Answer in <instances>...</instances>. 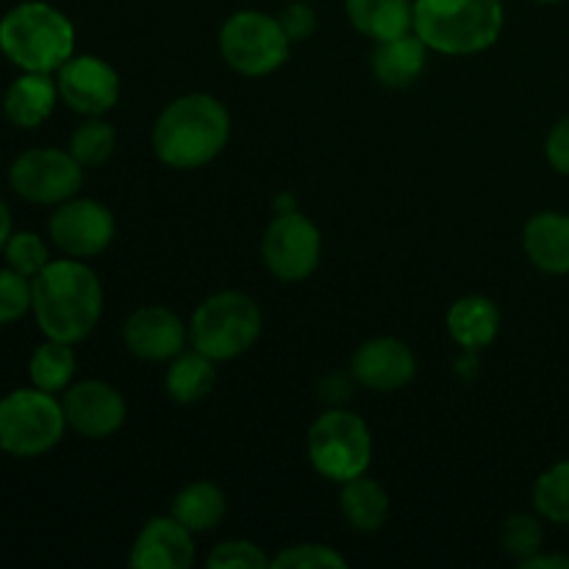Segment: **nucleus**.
<instances>
[{
    "mask_svg": "<svg viewBox=\"0 0 569 569\" xmlns=\"http://www.w3.org/2000/svg\"><path fill=\"white\" fill-rule=\"evenodd\" d=\"M33 320L48 339L78 345L103 315V287L81 259H56L31 281Z\"/></svg>",
    "mask_w": 569,
    "mask_h": 569,
    "instance_id": "1",
    "label": "nucleus"
},
{
    "mask_svg": "<svg viewBox=\"0 0 569 569\" xmlns=\"http://www.w3.org/2000/svg\"><path fill=\"white\" fill-rule=\"evenodd\" d=\"M231 117L217 98L192 92L164 106L153 126V150L172 170H200L222 153Z\"/></svg>",
    "mask_w": 569,
    "mask_h": 569,
    "instance_id": "2",
    "label": "nucleus"
},
{
    "mask_svg": "<svg viewBox=\"0 0 569 569\" xmlns=\"http://www.w3.org/2000/svg\"><path fill=\"white\" fill-rule=\"evenodd\" d=\"M0 53L22 72L53 76L76 56V26L44 0H26L0 17Z\"/></svg>",
    "mask_w": 569,
    "mask_h": 569,
    "instance_id": "3",
    "label": "nucleus"
},
{
    "mask_svg": "<svg viewBox=\"0 0 569 569\" xmlns=\"http://www.w3.org/2000/svg\"><path fill=\"white\" fill-rule=\"evenodd\" d=\"M500 0H415V33L445 56H476L503 33Z\"/></svg>",
    "mask_w": 569,
    "mask_h": 569,
    "instance_id": "4",
    "label": "nucleus"
},
{
    "mask_svg": "<svg viewBox=\"0 0 569 569\" xmlns=\"http://www.w3.org/2000/svg\"><path fill=\"white\" fill-rule=\"evenodd\" d=\"M261 309L242 292H217L194 309L189 342L214 361H233L261 337Z\"/></svg>",
    "mask_w": 569,
    "mask_h": 569,
    "instance_id": "5",
    "label": "nucleus"
},
{
    "mask_svg": "<svg viewBox=\"0 0 569 569\" xmlns=\"http://www.w3.org/2000/svg\"><path fill=\"white\" fill-rule=\"evenodd\" d=\"M64 406L37 387L14 389L0 398V450L14 459H37L61 442Z\"/></svg>",
    "mask_w": 569,
    "mask_h": 569,
    "instance_id": "6",
    "label": "nucleus"
},
{
    "mask_svg": "<svg viewBox=\"0 0 569 569\" xmlns=\"http://www.w3.org/2000/svg\"><path fill=\"white\" fill-rule=\"evenodd\" d=\"M309 461L333 483L353 481L370 470L372 437L367 422L348 409H328L309 428Z\"/></svg>",
    "mask_w": 569,
    "mask_h": 569,
    "instance_id": "7",
    "label": "nucleus"
},
{
    "mask_svg": "<svg viewBox=\"0 0 569 569\" xmlns=\"http://www.w3.org/2000/svg\"><path fill=\"white\" fill-rule=\"evenodd\" d=\"M289 48L292 42H289L281 20L264 14V11H237L220 28V53L239 76H270L289 59Z\"/></svg>",
    "mask_w": 569,
    "mask_h": 569,
    "instance_id": "8",
    "label": "nucleus"
},
{
    "mask_svg": "<svg viewBox=\"0 0 569 569\" xmlns=\"http://www.w3.org/2000/svg\"><path fill=\"white\" fill-rule=\"evenodd\" d=\"M9 183L28 203L59 206L81 192L83 164L70 150L31 148L11 161Z\"/></svg>",
    "mask_w": 569,
    "mask_h": 569,
    "instance_id": "9",
    "label": "nucleus"
},
{
    "mask_svg": "<svg viewBox=\"0 0 569 569\" xmlns=\"http://www.w3.org/2000/svg\"><path fill=\"white\" fill-rule=\"evenodd\" d=\"M264 264L278 281L298 283L306 281L317 270L322 256V237L309 217L295 211L272 217L261 239Z\"/></svg>",
    "mask_w": 569,
    "mask_h": 569,
    "instance_id": "10",
    "label": "nucleus"
},
{
    "mask_svg": "<svg viewBox=\"0 0 569 569\" xmlns=\"http://www.w3.org/2000/svg\"><path fill=\"white\" fill-rule=\"evenodd\" d=\"M48 233L56 248L70 259H92L114 239V214L92 198H70L50 214Z\"/></svg>",
    "mask_w": 569,
    "mask_h": 569,
    "instance_id": "11",
    "label": "nucleus"
},
{
    "mask_svg": "<svg viewBox=\"0 0 569 569\" xmlns=\"http://www.w3.org/2000/svg\"><path fill=\"white\" fill-rule=\"evenodd\" d=\"M59 94L72 111L83 117H103L120 100V76L100 56L81 53L56 70Z\"/></svg>",
    "mask_w": 569,
    "mask_h": 569,
    "instance_id": "12",
    "label": "nucleus"
},
{
    "mask_svg": "<svg viewBox=\"0 0 569 569\" xmlns=\"http://www.w3.org/2000/svg\"><path fill=\"white\" fill-rule=\"evenodd\" d=\"M67 426L83 439H109L128 415L126 398L106 381H81L64 389Z\"/></svg>",
    "mask_w": 569,
    "mask_h": 569,
    "instance_id": "13",
    "label": "nucleus"
},
{
    "mask_svg": "<svg viewBox=\"0 0 569 569\" xmlns=\"http://www.w3.org/2000/svg\"><path fill=\"white\" fill-rule=\"evenodd\" d=\"M189 328L167 306H142L122 326V342L137 359L172 361L183 350Z\"/></svg>",
    "mask_w": 569,
    "mask_h": 569,
    "instance_id": "14",
    "label": "nucleus"
},
{
    "mask_svg": "<svg viewBox=\"0 0 569 569\" xmlns=\"http://www.w3.org/2000/svg\"><path fill=\"white\" fill-rule=\"evenodd\" d=\"M356 381L372 392H398L417 376V359L406 342L395 337L367 339L350 361Z\"/></svg>",
    "mask_w": 569,
    "mask_h": 569,
    "instance_id": "15",
    "label": "nucleus"
},
{
    "mask_svg": "<svg viewBox=\"0 0 569 569\" xmlns=\"http://www.w3.org/2000/svg\"><path fill=\"white\" fill-rule=\"evenodd\" d=\"M194 533L176 517H150L133 542L128 565L137 569H187L194 561Z\"/></svg>",
    "mask_w": 569,
    "mask_h": 569,
    "instance_id": "16",
    "label": "nucleus"
},
{
    "mask_svg": "<svg viewBox=\"0 0 569 569\" xmlns=\"http://www.w3.org/2000/svg\"><path fill=\"white\" fill-rule=\"evenodd\" d=\"M522 250L537 270L548 276L569 272V214L542 211L533 214L522 228Z\"/></svg>",
    "mask_w": 569,
    "mask_h": 569,
    "instance_id": "17",
    "label": "nucleus"
},
{
    "mask_svg": "<svg viewBox=\"0 0 569 569\" xmlns=\"http://www.w3.org/2000/svg\"><path fill=\"white\" fill-rule=\"evenodd\" d=\"M59 83L50 72H22L3 94V114L17 128H39L59 103Z\"/></svg>",
    "mask_w": 569,
    "mask_h": 569,
    "instance_id": "18",
    "label": "nucleus"
},
{
    "mask_svg": "<svg viewBox=\"0 0 569 569\" xmlns=\"http://www.w3.org/2000/svg\"><path fill=\"white\" fill-rule=\"evenodd\" d=\"M500 309L483 295L459 298L448 311V333L465 353H481L498 339Z\"/></svg>",
    "mask_w": 569,
    "mask_h": 569,
    "instance_id": "19",
    "label": "nucleus"
},
{
    "mask_svg": "<svg viewBox=\"0 0 569 569\" xmlns=\"http://www.w3.org/2000/svg\"><path fill=\"white\" fill-rule=\"evenodd\" d=\"M345 11L350 26L376 44L415 31V0H345Z\"/></svg>",
    "mask_w": 569,
    "mask_h": 569,
    "instance_id": "20",
    "label": "nucleus"
},
{
    "mask_svg": "<svg viewBox=\"0 0 569 569\" xmlns=\"http://www.w3.org/2000/svg\"><path fill=\"white\" fill-rule=\"evenodd\" d=\"M428 61V44L415 31L378 42L372 53V72L389 89H406L422 76Z\"/></svg>",
    "mask_w": 569,
    "mask_h": 569,
    "instance_id": "21",
    "label": "nucleus"
},
{
    "mask_svg": "<svg viewBox=\"0 0 569 569\" xmlns=\"http://www.w3.org/2000/svg\"><path fill=\"white\" fill-rule=\"evenodd\" d=\"M339 506H342L345 520L361 533L381 531L389 517V495L376 478H367V472L342 483Z\"/></svg>",
    "mask_w": 569,
    "mask_h": 569,
    "instance_id": "22",
    "label": "nucleus"
},
{
    "mask_svg": "<svg viewBox=\"0 0 569 569\" xmlns=\"http://www.w3.org/2000/svg\"><path fill=\"white\" fill-rule=\"evenodd\" d=\"M217 361L203 356L200 350H192V353H178L176 359L170 361L167 367V376H164V389H167V398L172 403H198L203 400L206 395L214 389L217 381V370H214Z\"/></svg>",
    "mask_w": 569,
    "mask_h": 569,
    "instance_id": "23",
    "label": "nucleus"
},
{
    "mask_svg": "<svg viewBox=\"0 0 569 569\" xmlns=\"http://www.w3.org/2000/svg\"><path fill=\"white\" fill-rule=\"evenodd\" d=\"M226 509L228 503L220 487H214L211 481H194L172 498L170 515L192 533H206L220 526Z\"/></svg>",
    "mask_w": 569,
    "mask_h": 569,
    "instance_id": "24",
    "label": "nucleus"
},
{
    "mask_svg": "<svg viewBox=\"0 0 569 569\" xmlns=\"http://www.w3.org/2000/svg\"><path fill=\"white\" fill-rule=\"evenodd\" d=\"M28 376H31V387L42 389V392H64L76 376L72 345L59 342V339H48L39 345L28 361Z\"/></svg>",
    "mask_w": 569,
    "mask_h": 569,
    "instance_id": "25",
    "label": "nucleus"
},
{
    "mask_svg": "<svg viewBox=\"0 0 569 569\" xmlns=\"http://www.w3.org/2000/svg\"><path fill=\"white\" fill-rule=\"evenodd\" d=\"M533 509L545 520L569 526V461H559L537 478Z\"/></svg>",
    "mask_w": 569,
    "mask_h": 569,
    "instance_id": "26",
    "label": "nucleus"
},
{
    "mask_svg": "<svg viewBox=\"0 0 569 569\" xmlns=\"http://www.w3.org/2000/svg\"><path fill=\"white\" fill-rule=\"evenodd\" d=\"M117 148V131L100 117H87L70 137V153L83 167H100L111 159Z\"/></svg>",
    "mask_w": 569,
    "mask_h": 569,
    "instance_id": "27",
    "label": "nucleus"
},
{
    "mask_svg": "<svg viewBox=\"0 0 569 569\" xmlns=\"http://www.w3.org/2000/svg\"><path fill=\"white\" fill-rule=\"evenodd\" d=\"M3 259L6 267H11V270L20 272V276L31 278V281L50 264L48 244H44L42 237L33 231L11 233L9 242H6L3 248Z\"/></svg>",
    "mask_w": 569,
    "mask_h": 569,
    "instance_id": "28",
    "label": "nucleus"
},
{
    "mask_svg": "<svg viewBox=\"0 0 569 569\" xmlns=\"http://www.w3.org/2000/svg\"><path fill=\"white\" fill-rule=\"evenodd\" d=\"M500 542H503L506 556L522 565L526 559L537 556L545 545V531L539 517L531 515H515L506 520L503 533H500Z\"/></svg>",
    "mask_w": 569,
    "mask_h": 569,
    "instance_id": "29",
    "label": "nucleus"
},
{
    "mask_svg": "<svg viewBox=\"0 0 569 569\" xmlns=\"http://www.w3.org/2000/svg\"><path fill=\"white\" fill-rule=\"evenodd\" d=\"M31 278L20 276L11 267H3L0 270V326H11V322L22 320L31 311Z\"/></svg>",
    "mask_w": 569,
    "mask_h": 569,
    "instance_id": "30",
    "label": "nucleus"
},
{
    "mask_svg": "<svg viewBox=\"0 0 569 569\" xmlns=\"http://www.w3.org/2000/svg\"><path fill=\"white\" fill-rule=\"evenodd\" d=\"M272 569H345L348 559L328 545H295L270 561Z\"/></svg>",
    "mask_w": 569,
    "mask_h": 569,
    "instance_id": "31",
    "label": "nucleus"
},
{
    "mask_svg": "<svg viewBox=\"0 0 569 569\" xmlns=\"http://www.w3.org/2000/svg\"><path fill=\"white\" fill-rule=\"evenodd\" d=\"M272 559L250 539H228L209 553V569H264Z\"/></svg>",
    "mask_w": 569,
    "mask_h": 569,
    "instance_id": "32",
    "label": "nucleus"
},
{
    "mask_svg": "<svg viewBox=\"0 0 569 569\" xmlns=\"http://www.w3.org/2000/svg\"><path fill=\"white\" fill-rule=\"evenodd\" d=\"M281 26L287 31L289 42H303L317 31V14L309 3H292L281 11Z\"/></svg>",
    "mask_w": 569,
    "mask_h": 569,
    "instance_id": "33",
    "label": "nucleus"
},
{
    "mask_svg": "<svg viewBox=\"0 0 569 569\" xmlns=\"http://www.w3.org/2000/svg\"><path fill=\"white\" fill-rule=\"evenodd\" d=\"M545 156L556 172L569 176V114L550 128L548 139H545Z\"/></svg>",
    "mask_w": 569,
    "mask_h": 569,
    "instance_id": "34",
    "label": "nucleus"
},
{
    "mask_svg": "<svg viewBox=\"0 0 569 569\" xmlns=\"http://www.w3.org/2000/svg\"><path fill=\"white\" fill-rule=\"evenodd\" d=\"M520 567L522 569H569V556L542 553V550H539L537 556L526 559Z\"/></svg>",
    "mask_w": 569,
    "mask_h": 569,
    "instance_id": "35",
    "label": "nucleus"
},
{
    "mask_svg": "<svg viewBox=\"0 0 569 569\" xmlns=\"http://www.w3.org/2000/svg\"><path fill=\"white\" fill-rule=\"evenodd\" d=\"M11 233H14L11 211H9V206H6V200L0 198V253H3V248H6V242H9Z\"/></svg>",
    "mask_w": 569,
    "mask_h": 569,
    "instance_id": "36",
    "label": "nucleus"
},
{
    "mask_svg": "<svg viewBox=\"0 0 569 569\" xmlns=\"http://www.w3.org/2000/svg\"><path fill=\"white\" fill-rule=\"evenodd\" d=\"M298 209V203H295V198L289 192H283L281 198L276 200V214H283V211H295Z\"/></svg>",
    "mask_w": 569,
    "mask_h": 569,
    "instance_id": "37",
    "label": "nucleus"
},
{
    "mask_svg": "<svg viewBox=\"0 0 569 569\" xmlns=\"http://www.w3.org/2000/svg\"><path fill=\"white\" fill-rule=\"evenodd\" d=\"M537 3H561V0H537Z\"/></svg>",
    "mask_w": 569,
    "mask_h": 569,
    "instance_id": "38",
    "label": "nucleus"
}]
</instances>
